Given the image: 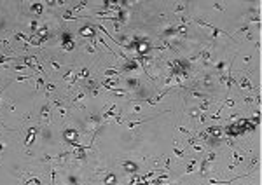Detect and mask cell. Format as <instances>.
Wrapping results in <instances>:
<instances>
[{"label": "cell", "instance_id": "12", "mask_svg": "<svg viewBox=\"0 0 262 185\" xmlns=\"http://www.w3.org/2000/svg\"><path fill=\"white\" fill-rule=\"evenodd\" d=\"M215 159H217V154H215V152H210V154L206 155V162H213Z\"/></svg>", "mask_w": 262, "mask_h": 185}, {"label": "cell", "instance_id": "23", "mask_svg": "<svg viewBox=\"0 0 262 185\" xmlns=\"http://www.w3.org/2000/svg\"><path fill=\"white\" fill-rule=\"evenodd\" d=\"M91 94H93V96H98L100 91H98V89H91Z\"/></svg>", "mask_w": 262, "mask_h": 185}, {"label": "cell", "instance_id": "28", "mask_svg": "<svg viewBox=\"0 0 262 185\" xmlns=\"http://www.w3.org/2000/svg\"><path fill=\"white\" fill-rule=\"evenodd\" d=\"M164 185H170V183H164Z\"/></svg>", "mask_w": 262, "mask_h": 185}, {"label": "cell", "instance_id": "1", "mask_svg": "<svg viewBox=\"0 0 262 185\" xmlns=\"http://www.w3.org/2000/svg\"><path fill=\"white\" fill-rule=\"evenodd\" d=\"M210 105H212V101H210L208 98H204V100H203V103H199V107H197V110H199V112H203V113H204V112H206V110H208V108H210Z\"/></svg>", "mask_w": 262, "mask_h": 185}, {"label": "cell", "instance_id": "24", "mask_svg": "<svg viewBox=\"0 0 262 185\" xmlns=\"http://www.w3.org/2000/svg\"><path fill=\"white\" fill-rule=\"evenodd\" d=\"M225 101H227L229 107H234V100H225Z\"/></svg>", "mask_w": 262, "mask_h": 185}, {"label": "cell", "instance_id": "14", "mask_svg": "<svg viewBox=\"0 0 262 185\" xmlns=\"http://www.w3.org/2000/svg\"><path fill=\"white\" fill-rule=\"evenodd\" d=\"M140 112H142V105H135L133 110H131V115H136V113H140Z\"/></svg>", "mask_w": 262, "mask_h": 185}, {"label": "cell", "instance_id": "3", "mask_svg": "<svg viewBox=\"0 0 262 185\" xmlns=\"http://www.w3.org/2000/svg\"><path fill=\"white\" fill-rule=\"evenodd\" d=\"M63 19H65V21H75V19H79V16H74L72 11H67V12L63 14Z\"/></svg>", "mask_w": 262, "mask_h": 185}, {"label": "cell", "instance_id": "26", "mask_svg": "<svg viewBox=\"0 0 262 185\" xmlns=\"http://www.w3.org/2000/svg\"><path fill=\"white\" fill-rule=\"evenodd\" d=\"M32 30H37V21H32Z\"/></svg>", "mask_w": 262, "mask_h": 185}, {"label": "cell", "instance_id": "6", "mask_svg": "<svg viewBox=\"0 0 262 185\" xmlns=\"http://www.w3.org/2000/svg\"><path fill=\"white\" fill-rule=\"evenodd\" d=\"M173 154H175L177 157H184V155H185V152H184V150L177 148V142H173Z\"/></svg>", "mask_w": 262, "mask_h": 185}, {"label": "cell", "instance_id": "22", "mask_svg": "<svg viewBox=\"0 0 262 185\" xmlns=\"http://www.w3.org/2000/svg\"><path fill=\"white\" fill-rule=\"evenodd\" d=\"M203 82H204V84H206V86H208V84H210V82H212V75H206V77H204V80H203Z\"/></svg>", "mask_w": 262, "mask_h": 185}, {"label": "cell", "instance_id": "8", "mask_svg": "<svg viewBox=\"0 0 262 185\" xmlns=\"http://www.w3.org/2000/svg\"><path fill=\"white\" fill-rule=\"evenodd\" d=\"M45 84V80H44V77H40V75H37V80H35V89H40L42 86Z\"/></svg>", "mask_w": 262, "mask_h": 185}, {"label": "cell", "instance_id": "15", "mask_svg": "<svg viewBox=\"0 0 262 185\" xmlns=\"http://www.w3.org/2000/svg\"><path fill=\"white\" fill-rule=\"evenodd\" d=\"M45 91H47V93H53V91H56V86L49 82V84H45Z\"/></svg>", "mask_w": 262, "mask_h": 185}, {"label": "cell", "instance_id": "2", "mask_svg": "<svg viewBox=\"0 0 262 185\" xmlns=\"http://www.w3.org/2000/svg\"><path fill=\"white\" fill-rule=\"evenodd\" d=\"M115 108H117V105L114 103L112 107H110L109 110H107L105 113H103V115H101V119H110V117H115Z\"/></svg>", "mask_w": 262, "mask_h": 185}, {"label": "cell", "instance_id": "5", "mask_svg": "<svg viewBox=\"0 0 262 185\" xmlns=\"http://www.w3.org/2000/svg\"><path fill=\"white\" fill-rule=\"evenodd\" d=\"M232 159H234V162H232V164H238V162H241V161H243V155H241L238 150H234V152H232Z\"/></svg>", "mask_w": 262, "mask_h": 185}, {"label": "cell", "instance_id": "27", "mask_svg": "<svg viewBox=\"0 0 262 185\" xmlns=\"http://www.w3.org/2000/svg\"><path fill=\"white\" fill-rule=\"evenodd\" d=\"M4 148H5V147H4V145H2V142H0V152H4Z\"/></svg>", "mask_w": 262, "mask_h": 185}, {"label": "cell", "instance_id": "21", "mask_svg": "<svg viewBox=\"0 0 262 185\" xmlns=\"http://www.w3.org/2000/svg\"><path fill=\"white\" fill-rule=\"evenodd\" d=\"M74 74V68H72V67H70V70H68V72H67V74L63 75V79H68V77H70V75Z\"/></svg>", "mask_w": 262, "mask_h": 185}, {"label": "cell", "instance_id": "9", "mask_svg": "<svg viewBox=\"0 0 262 185\" xmlns=\"http://www.w3.org/2000/svg\"><path fill=\"white\" fill-rule=\"evenodd\" d=\"M82 98H86V91H80V93H79V94L75 96L74 100H72V103H77V101H80Z\"/></svg>", "mask_w": 262, "mask_h": 185}, {"label": "cell", "instance_id": "10", "mask_svg": "<svg viewBox=\"0 0 262 185\" xmlns=\"http://www.w3.org/2000/svg\"><path fill=\"white\" fill-rule=\"evenodd\" d=\"M42 117L45 119V122H49V107H47V105L42 108Z\"/></svg>", "mask_w": 262, "mask_h": 185}, {"label": "cell", "instance_id": "19", "mask_svg": "<svg viewBox=\"0 0 262 185\" xmlns=\"http://www.w3.org/2000/svg\"><path fill=\"white\" fill-rule=\"evenodd\" d=\"M115 122H117V124H122V122H124L122 117H121V113H115Z\"/></svg>", "mask_w": 262, "mask_h": 185}, {"label": "cell", "instance_id": "18", "mask_svg": "<svg viewBox=\"0 0 262 185\" xmlns=\"http://www.w3.org/2000/svg\"><path fill=\"white\" fill-rule=\"evenodd\" d=\"M184 9H185V5H184V4H182V5H175V12H182Z\"/></svg>", "mask_w": 262, "mask_h": 185}, {"label": "cell", "instance_id": "20", "mask_svg": "<svg viewBox=\"0 0 262 185\" xmlns=\"http://www.w3.org/2000/svg\"><path fill=\"white\" fill-rule=\"evenodd\" d=\"M213 7H215L217 11H225V5H220V4H213Z\"/></svg>", "mask_w": 262, "mask_h": 185}, {"label": "cell", "instance_id": "13", "mask_svg": "<svg viewBox=\"0 0 262 185\" xmlns=\"http://www.w3.org/2000/svg\"><path fill=\"white\" fill-rule=\"evenodd\" d=\"M79 77H82V79H84V77H89V70H87V68H80V72H79Z\"/></svg>", "mask_w": 262, "mask_h": 185}, {"label": "cell", "instance_id": "16", "mask_svg": "<svg viewBox=\"0 0 262 185\" xmlns=\"http://www.w3.org/2000/svg\"><path fill=\"white\" fill-rule=\"evenodd\" d=\"M51 65H53V68H54V70H60V68H61V65H60L58 61H54V59H51Z\"/></svg>", "mask_w": 262, "mask_h": 185}, {"label": "cell", "instance_id": "7", "mask_svg": "<svg viewBox=\"0 0 262 185\" xmlns=\"http://www.w3.org/2000/svg\"><path fill=\"white\" fill-rule=\"evenodd\" d=\"M196 164H197V159H192V161H190V162H189V166H187V171H185V173H194V168H196Z\"/></svg>", "mask_w": 262, "mask_h": 185}, {"label": "cell", "instance_id": "4", "mask_svg": "<svg viewBox=\"0 0 262 185\" xmlns=\"http://www.w3.org/2000/svg\"><path fill=\"white\" fill-rule=\"evenodd\" d=\"M119 74L115 68H107V70H103V75L107 77V79H110V77H115V75Z\"/></svg>", "mask_w": 262, "mask_h": 185}, {"label": "cell", "instance_id": "11", "mask_svg": "<svg viewBox=\"0 0 262 185\" xmlns=\"http://www.w3.org/2000/svg\"><path fill=\"white\" fill-rule=\"evenodd\" d=\"M189 117H190V119L199 117V110H197V108H190V110H189Z\"/></svg>", "mask_w": 262, "mask_h": 185}, {"label": "cell", "instance_id": "17", "mask_svg": "<svg viewBox=\"0 0 262 185\" xmlns=\"http://www.w3.org/2000/svg\"><path fill=\"white\" fill-rule=\"evenodd\" d=\"M86 51H87L89 54H94V52H96V47H93V45H87V47H86Z\"/></svg>", "mask_w": 262, "mask_h": 185}, {"label": "cell", "instance_id": "25", "mask_svg": "<svg viewBox=\"0 0 262 185\" xmlns=\"http://www.w3.org/2000/svg\"><path fill=\"white\" fill-rule=\"evenodd\" d=\"M194 150H196V152H199V150H203V147H201V145H194Z\"/></svg>", "mask_w": 262, "mask_h": 185}]
</instances>
